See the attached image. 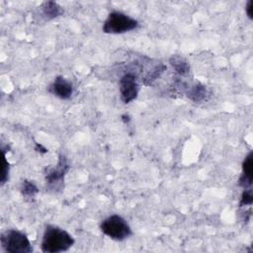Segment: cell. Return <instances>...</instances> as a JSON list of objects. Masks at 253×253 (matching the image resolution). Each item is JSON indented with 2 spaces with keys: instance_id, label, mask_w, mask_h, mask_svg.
<instances>
[{
  "instance_id": "obj_1",
  "label": "cell",
  "mask_w": 253,
  "mask_h": 253,
  "mask_svg": "<svg viewBox=\"0 0 253 253\" xmlns=\"http://www.w3.org/2000/svg\"><path fill=\"white\" fill-rule=\"evenodd\" d=\"M74 244L73 236L65 229L47 224L44 228L41 248L43 253H59L69 250Z\"/></svg>"
},
{
  "instance_id": "obj_2",
  "label": "cell",
  "mask_w": 253,
  "mask_h": 253,
  "mask_svg": "<svg viewBox=\"0 0 253 253\" xmlns=\"http://www.w3.org/2000/svg\"><path fill=\"white\" fill-rule=\"evenodd\" d=\"M1 247L8 253H31L32 244L28 236L17 229H8L1 233Z\"/></svg>"
},
{
  "instance_id": "obj_3",
  "label": "cell",
  "mask_w": 253,
  "mask_h": 253,
  "mask_svg": "<svg viewBox=\"0 0 253 253\" xmlns=\"http://www.w3.org/2000/svg\"><path fill=\"white\" fill-rule=\"evenodd\" d=\"M137 27L138 22L134 18L125 13L114 11L108 15L107 19L103 24L102 30L105 34L119 35L133 31Z\"/></svg>"
},
{
  "instance_id": "obj_4",
  "label": "cell",
  "mask_w": 253,
  "mask_h": 253,
  "mask_svg": "<svg viewBox=\"0 0 253 253\" xmlns=\"http://www.w3.org/2000/svg\"><path fill=\"white\" fill-rule=\"evenodd\" d=\"M100 228L105 235L117 241L125 240L132 233L126 220L119 214H112L105 218L101 222Z\"/></svg>"
},
{
  "instance_id": "obj_5",
  "label": "cell",
  "mask_w": 253,
  "mask_h": 253,
  "mask_svg": "<svg viewBox=\"0 0 253 253\" xmlns=\"http://www.w3.org/2000/svg\"><path fill=\"white\" fill-rule=\"evenodd\" d=\"M68 170L69 164L66 157L63 154H60L57 164L51 168L46 169L45 182L47 188L49 190H53L54 192L57 190H61L63 187L64 177Z\"/></svg>"
},
{
  "instance_id": "obj_6",
  "label": "cell",
  "mask_w": 253,
  "mask_h": 253,
  "mask_svg": "<svg viewBox=\"0 0 253 253\" xmlns=\"http://www.w3.org/2000/svg\"><path fill=\"white\" fill-rule=\"evenodd\" d=\"M119 89L121 100L125 104H128L136 99L139 91L137 76L133 72H126L119 81Z\"/></svg>"
},
{
  "instance_id": "obj_7",
  "label": "cell",
  "mask_w": 253,
  "mask_h": 253,
  "mask_svg": "<svg viewBox=\"0 0 253 253\" xmlns=\"http://www.w3.org/2000/svg\"><path fill=\"white\" fill-rule=\"evenodd\" d=\"M49 92L59 99L67 100L73 94V85L63 76H57L49 86Z\"/></svg>"
},
{
  "instance_id": "obj_8",
  "label": "cell",
  "mask_w": 253,
  "mask_h": 253,
  "mask_svg": "<svg viewBox=\"0 0 253 253\" xmlns=\"http://www.w3.org/2000/svg\"><path fill=\"white\" fill-rule=\"evenodd\" d=\"M253 183V152L250 151L242 162V174L238 180V185L243 189L251 188Z\"/></svg>"
},
{
  "instance_id": "obj_9",
  "label": "cell",
  "mask_w": 253,
  "mask_h": 253,
  "mask_svg": "<svg viewBox=\"0 0 253 253\" xmlns=\"http://www.w3.org/2000/svg\"><path fill=\"white\" fill-rule=\"evenodd\" d=\"M169 62L171 64V66L174 69V72L179 76H186L189 72H190V64L188 63V61L183 58L180 55H172L169 59Z\"/></svg>"
},
{
  "instance_id": "obj_10",
  "label": "cell",
  "mask_w": 253,
  "mask_h": 253,
  "mask_svg": "<svg viewBox=\"0 0 253 253\" xmlns=\"http://www.w3.org/2000/svg\"><path fill=\"white\" fill-rule=\"evenodd\" d=\"M187 96L189 99H191L195 103H200L203 102L207 99L208 96V90L205 85H203L200 82L195 83L192 85L188 91H187Z\"/></svg>"
},
{
  "instance_id": "obj_11",
  "label": "cell",
  "mask_w": 253,
  "mask_h": 253,
  "mask_svg": "<svg viewBox=\"0 0 253 253\" xmlns=\"http://www.w3.org/2000/svg\"><path fill=\"white\" fill-rule=\"evenodd\" d=\"M41 9H42V15L45 18H47L48 20L57 18L63 13V10H62L61 6L58 3L54 2V1L43 2Z\"/></svg>"
},
{
  "instance_id": "obj_12",
  "label": "cell",
  "mask_w": 253,
  "mask_h": 253,
  "mask_svg": "<svg viewBox=\"0 0 253 253\" xmlns=\"http://www.w3.org/2000/svg\"><path fill=\"white\" fill-rule=\"evenodd\" d=\"M21 193L23 195V197L25 199H34L36 197V195L39 193V189L37 187V185L33 182V181H29V180H25L22 183V187H21Z\"/></svg>"
},
{
  "instance_id": "obj_13",
  "label": "cell",
  "mask_w": 253,
  "mask_h": 253,
  "mask_svg": "<svg viewBox=\"0 0 253 253\" xmlns=\"http://www.w3.org/2000/svg\"><path fill=\"white\" fill-rule=\"evenodd\" d=\"M253 203V192L252 189H244L241 198H240V202H239V207H246V206H251Z\"/></svg>"
},
{
  "instance_id": "obj_14",
  "label": "cell",
  "mask_w": 253,
  "mask_h": 253,
  "mask_svg": "<svg viewBox=\"0 0 253 253\" xmlns=\"http://www.w3.org/2000/svg\"><path fill=\"white\" fill-rule=\"evenodd\" d=\"M4 153V167H3V170H2V178H1V184H5L6 181L8 180V177H9V169H10V166H9V163L7 162L6 160V155H5V152Z\"/></svg>"
},
{
  "instance_id": "obj_15",
  "label": "cell",
  "mask_w": 253,
  "mask_h": 253,
  "mask_svg": "<svg viewBox=\"0 0 253 253\" xmlns=\"http://www.w3.org/2000/svg\"><path fill=\"white\" fill-rule=\"evenodd\" d=\"M245 12H246V15L247 17L252 20L253 19V0H249L246 4V7H245Z\"/></svg>"
}]
</instances>
